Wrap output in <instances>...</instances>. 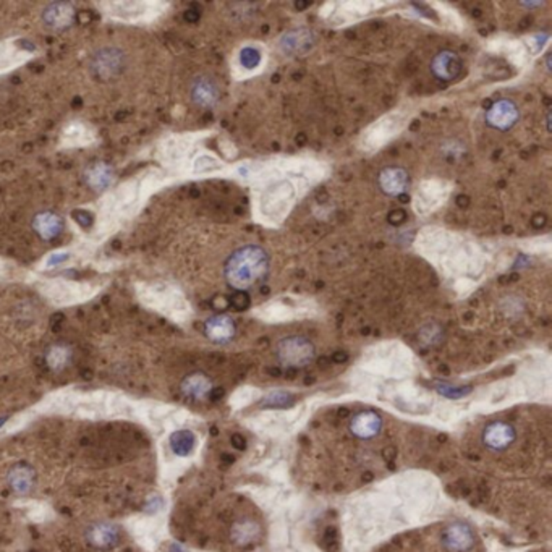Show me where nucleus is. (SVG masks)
<instances>
[{
  "label": "nucleus",
  "mask_w": 552,
  "mask_h": 552,
  "mask_svg": "<svg viewBox=\"0 0 552 552\" xmlns=\"http://www.w3.org/2000/svg\"><path fill=\"white\" fill-rule=\"evenodd\" d=\"M96 140V132L89 123L75 122L66 123L60 134V145L62 148H81L88 146Z\"/></svg>",
  "instance_id": "423d86ee"
},
{
  "label": "nucleus",
  "mask_w": 552,
  "mask_h": 552,
  "mask_svg": "<svg viewBox=\"0 0 552 552\" xmlns=\"http://www.w3.org/2000/svg\"><path fill=\"white\" fill-rule=\"evenodd\" d=\"M233 445L237 449H243L244 447V439L243 438H240V436H233Z\"/></svg>",
  "instance_id": "c756f323"
},
{
  "label": "nucleus",
  "mask_w": 552,
  "mask_h": 552,
  "mask_svg": "<svg viewBox=\"0 0 552 552\" xmlns=\"http://www.w3.org/2000/svg\"><path fill=\"white\" fill-rule=\"evenodd\" d=\"M33 229L42 240H54L64 232V220L52 211H42L33 219Z\"/></svg>",
  "instance_id": "dca6fc26"
},
{
  "label": "nucleus",
  "mask_w": 552,
  "mask_h": 552,
  "mask_svg": "<svg viewBox=\"0 0 552 552\" xmlns=\"http://www.w3.org/2000/svg\"><path fill=\"white\" fill-rule=\"evenodd\" d=\"M70 259V254L69 253H60V251H57V253H52L49 258H47V261H46V266H47V269L49 267H57V266H60V264H64V262H66Z\"/></svg>",
  "instance_id": "c85d7f7f"
},
{
  "label": "nucleus",
  "mask_w": 552,
  "mask_h": 552,
  "mask_svg": "<svg viewBox=\"0 0 552 552\" xmlns=\"http://www.w3.org/2000/svg\"><path fill=\"white\" fill-rule=\"evenodd\" d=\"M520 118V110L510 99H499L486 112V123L499 132H507Z\"/></svg>",
  "instance_id": "39448f33"
},
{
  "label": "nucleus",
  "mask_w": 552,
  "mask_h": 552,
  "mask_svg": "<svg viewBox=\"0 0 552 552\" xmlns=\"http://www.w3.org/2000/svg\"><path fill=\"white\" fill-rule=\"evenodd\" d=\"M542 2H522V6L525 7H540Z\"/></svg>",
  "instance_id": "7c9ffc66"
},
{
  "label": "nucleus",
  "mask_w": 552,
  "mask_h": 552,
  "mask_svg": "<svg viewBox=\"0 0 552 552\" xmlns=\"http://www.w3.org/2000/svg\"><path fill=\"white\" fill-rule=\"evenodd\" d=\"M314 44V37L308 30H295L282 37L281 47L287 54H301V52L310 51Z\"/></svg>",
  "instance_id": "aec40b11"
},
{
  "label": "nucleus",
  "mask_w": 552,
  "mask_h": 552,
  "mask_svg": "<svg viewBox=\"0 0 552 552\" xmlns=\"http://www.w3.org/2000/svg\"><path fill=\"white\" fill-rule=\"evenodd\" d=\"M8 484L13 491L18 494H26L31 491L33 484H35V472L28 465H17L8 473Z\"/></svg>",
  "instance_id": "412c9836"
},
{
  "label": "nucleus",
  "mask_w": 552,
  "mask_h": 552,
  "mask_svg": "<svg viewBox=\"0 0 552 552\" xmlns=\"http://www.w3.org/2000/svg\"><path fill=\"white\" fill-rule=\"evenodd\" d=\"M269 271V256L266 249L258 244H244L230 254L224 266L227 284L238 292H244L258 285Z\"/></svg>",
  "instance_id": "f257e3e1"
},
{
  "label": "nucleus",
  "mask_w": 552,
  "mask_h": 552,
  "mask_svg": "<svg viewBox=\"0 0 552 552\" xmlns=\"http://www.w3.org/2000/svg\"><path fill=\"white\" fill-rule=\"evenodd\" d=\"M71 362V348L65 344L51 345L46 352V363L52 371H60Z\"/></svg>",
  "instance_id": "393cba45"
},
{
  "label": "nucleus",
  "mask_w": 552,
  "mask_h": 552,
  "mask_svg": "<svg viewBox=\"0 0 552 552\" xmlns=\"http://www.w3.org/2000/svg\"><path fill=\"white\" fill-rule=\"evenodd\" d=\"M150 179L143 180H130L117 190L112 191L103 204V213H100V222L107 225L122 224L125 220L132 217L134 211L140 208L141 201L145 199V185Z\"/></svg>",
  "instance_id": "f03ea898"
},
{
  "label": "nucleus",
  "mask_w": 552,
  "mask_h": 552,
  "mask_svg": "<svg viewBox=\"0 0 552 552\" xmlns=\"http://www.w3.org/2000/svg\"><path fill=\"white\" fill-rule=\"evenodd\" d=\"M122 65L123 54L114 47H104V49L96 52L93 64H91L96 75L103 76V78H110V76L117 75L122 70Z\"/></svg>",
  "instance_id": "f8f14e48"
},
{
  "label": "nucleus",
  "mask_w": 552,
  "mask_h": 552,
  "mask_svg": "<svg viewBox=\"0 0 552 552\" xmlns=\"http://www.w3.org/2000/svg\"><path fill=\"white\" fill-rule=\"evenodd\" d=\"M191 100L203 109H211L219 103L220 91L217 83L209 76H198L190 88Z\"/></svg>",
  "instance_id": "0eeeda50"
},
{
  "label": "nucleus",
  "mask_w": 552,
  "mask_h": 552,
  "mask_svg": "<svg viewBox=\"0 0 552 552\" xmlns=\"http://www.w3.org/2000/svg\"><path fill=\"white\" fill-rule=\"evenodd\" d=\"M100 6L105 17L123 23H150L159 12L157 3L151 2H105Z\"/></svg>",
  "instance_id": "20e7f679"
},
{
  "label": "nucleus",
  "mask_w": 552,
  "mask_h": 552,
  "mask_svg": "<svg viewBox=\"0 0 552 552\" xmlns=\"http://www.w3.org/2000/svg\"><path fill=\"white\" fill-rule=\"evenodd\" d=\"M431 71L440 81H452L462 71V59L454 51H440L431 62Z\"/></svg>",
  "instance_id": "6e6552de"
},
{
  "label": "nucleus",
  "mask_w": 552,
  "mask_h": 552,
  "mask_svg": "<svg viewBox=\"0 0 552 552\" xmlns=\"http://www.w3.org/2000/svg\"><path fill=\"white\" fill-rule=\"evenodd\" d=\"M261 535V526L253 520H243L235 523L232 528V540L238 546H247L254 542Z\"/></svg>",
  "instance_id": "5701e85b"
},
{
  "label": "nucleus",
  "mask_w": 552,
  "mask_h": 552,
  "mask_svg": "<svg viewBox=\"0 0 552 552\" xmlns=\"http://www.w3.org/2000/svg\"><path fill=\"white\" fill-rule=\"evenodd\" d=\"M86 537H88L89 544L99 547V549H110L117 544L118 530L110 523H96L86 531Z\"/></svg>",
  "instance_id": "a211bd4d"
},
{
  "label": "nucleus",
  "mask_w": 552,
  "mask_h": 552,
  "mask_svg": "<svg viewBox=\"0 0 552 552\" xmlns=\"http://www.w3.org/2000/svg\"><path fill=\"white\" fill-rule=\"evenodd\" d=\"M213 389V381L203 373H193L186 376L181 382V392L184 395L193 398V400H201L204 398Z\"/></svg>",
  "instance_id": "6ab92c4d"
},
{
  "label": "nucleus",
  "mask_w": 552,
  "mask_h": 552,
  "mask_svg": "<svg viewBox=\"0 0 552 552\" xmlns=\"http://www.w3.org/2000/svg\"><path fill=\"white\" fill-rule=\"evenodd\" d=\"M483 440L489 449L504 450L515 440V429L504 421H494L484 429Z\"/></svg>",
  "instance_id": "4468645a"
},
{
  "label": "nucleus",
  "mask_w": 552,
  "mask_h": 552,
  "mask_svg": "<svg viewBox=\"0 0 552 552\" xmlns=\"http://www.w3.org/2000/svg\"><path fill=\"white\" fill-rule=\"evenodd\" d=\"M295 403V397L285 391H274L264 397L262 408H289Z\"/></svg>",
  "instance_id": "a878e982"
},
{
  "label": "nucleus",
  "mask_w": 552,
  "mask_h": 552,
  "mask_svg": "<svg viewBox=\"0 0 552 552\" xmlns=\"http://www.w3.org/2000/svg\"><path fill=\"white\" fill-rule=\"evenodd\" d=\"M381 428H382L381 416L373 411L358 413V415H355L352 421H350V431H352L358 439L376 438Z\"/></svg>",
  "instance_id": "2eb2a0df"
},
{
  "label": "nucleus",
  "mask_w": 552,
  "mask_h": 552,
  "mask_svg": "<svg viewBox=\"0 0 552 552\" xmlns=\"http://www.w3.org/2000/svg\"><path fill=\"white\" fill-rule=\"evenodd\" d=\"M30 57V52L23 49V47L12 46L10 42H3L0 44V71H7L13 69V66L25 62Z\"/></svg>",
  "instance_id": "b1692460"
},
{
  "label": "nucleus",
  "mask_w": 552,
  "mask_h": 552,
  "mask_svg": "<svg viewBox=\"0 0 552 552\" xmlns=\"http://www.w3.org/2000/svg\"><path fill=\"white\" fill-rule=\"evenodd\" d=\"M439 391H440V393H443V395H445V397L458 398V397L467 395V393L470 392V387L460 389V387H452V386H439Z\"/></svg>",
  "instance_id": "cd10ccee"
},
{
  "label": "nucleus",
  "mask_w": 552,
  "mask_h": 552,
  "mask_svg": "<svg viewBox=\"0 0 552 552\" xmlns=\"http://www.w3.org/2000/svg\"><path fill=\"white\" fill-rule=\"evenodd\" d=\"M259 52L256 49H253V47H247V49H243L240 52V62H242V65L244 69H254V66H258L259 64Z\"/></svg>",
  "instance_id": "bb28decb"
},
{
  "label": "nucleus",
  "mask_w": 552,
  "mask_h": 552,
  "mask_svg": "<svg viewBox=\"0 0 552 552\" xmlns=\"http://www.w3.org/2000/svg\"><path fill=\"white\" fill-rule=\"evenodd\" d=\"M42 23L51 30H64V28L70 26L73 23L75 18V8L70 3L65 2H55L49 3L41 13Z\"/></svg>",
  "instance_id": "ddd939ff"
},
{
  "label": "nucleus",
  "mask_w": 552,
  "mask_h": 552,
  "mask_svg": "<svg viewBox=\"0 0 552 552\" xmlns=\"http://www.w3.org/2000/svg\"><path fill=\"white\" fill-rule=\"evenodd\" d=\"M408 184H410V177L402 167L391 166L379 172V186L389 196H400L405 193Z\"/></svg>",
  "instance_id": "9b49d317"
},
{
  "label": "nucleus",
  "mask_w": 552,
  "mask_h": 552,
  "mask_svg": "<svg viewBox=\"0 0 552 552\" xmlns=\"http://www.w3.org/2000/svg\"><path fill=\"white\" fill-rule=\"evenodd\" d=\"M169 444L177 457H188L196 447V436L190 429H179L170 434Z\"/></svg>",
  "instance_id": "4be33fe9"
},
{
  "label": "nucleus",
  "mask_w": 552,
  "mask_h": 552,
  "mask_svg": "<svg viewBox=\"0 0 552 552\" xmlns=\"http://www.w3.org/2000/svg\"><path fill=\"white\" fill-rule=\"evenodd\" d=\"M444 546L450 551L465 552L472 549L474 544V535L472 526L463 522H455L447 526L443 536Z\"/></svg>",
  "instance_id": "1a4fd4ad"
},
{
  "label": "nucleus",
  "mask_w": 552,
  "mask_h": 552,
  "mask_svg": "<svg viewBox=\"0 0 552 552\" xmlns=\"http://www.w3.org/2000/svg\"><path fill=\"white\" fill-rule=\"evenodd\" d=\"M237 326L229 314H215L204 323V334L211 342L227 344L235 337Z\"/></svg>",
  "instance_id": "9d476101"
},
{
  "label": "nucleus",
  "mask_w": 552,
  "mask_h": 552,
  "mask_svg": "<svg viewBox=\"0 0 552 552\" xmlns=\"http://www.w3.org/2000/svg\"><path fill=\"white\" fill-rule=\"evenodd\" d=\"M114 169L105 162H94L84 172V180L89 188H93L98 193L107 191L114 184Z\"/></svg>",
  "instance_id": "f3484780"
},
{
  "label": "nucleus",
  "mask_w": 552,
  "mask_h": 552,
  "mask_svg": "<svg viewBox=\"0 0 552 552\" xmlns=\"http://www.w3.org/2000/svg\"><path fill=\"white\" fill-rule=\"evenodd\" d=\"M276 353L285 368H305L314 359L316 350L310 339L303 335H290L277 344Z\"/></svg>",
  "instance_id": "7ed1b4c3"
}]
</instances>
